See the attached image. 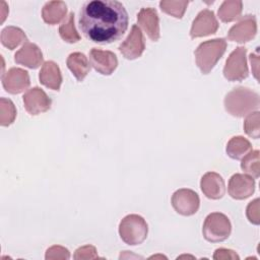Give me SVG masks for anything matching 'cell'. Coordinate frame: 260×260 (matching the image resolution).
Listing matches in <instances>:
<instances>
[{"mask_svg":"<svg viewBox=\"0 0 260 260\" xmlns=\"http://www.w3.org/2000/svg\"><path fill=\"white\" fill-rule=\"evenodd\" d=\"M81 32L86 39L101 45L118 41L128 28V13L116 0H91L79 11Z\"/></svg>","mask_w":260,"mask_h":260,"instance_id":"1","label":"cell"},{"mask_svg":"<svg viewBox=\"0 0 260 260\" xmlns=\"http://www.w3.org/2000/svg\"><path fill=\"white\" fill-rule=\"evenodd\" d=\"M260 105L259 95L250 88L239 86L231 90L224 98V108L228 113L235 117H244Z\"/></svg>","mask_w":260,"mask_h":260,"instance_id":"2","label":"cell"},{"mask_svg":"<svg viewBox=\"0 0 260 260\" xmlns=\"http://www.w3.org/2000/svg\"><path fill=\"white\" fill-rule=\"evenodd\" d=\"M226 49L223 39H214L201 43L195 51L196 64L203 74L209 73Z\"/></svg>","mask_w":260,"mask_h":260,"instance_id":"3","label":"cell"},{"mask_svg":"<svg viewBox=\"0 0 260 260\" xmlns=\"http://www.w3.org/2000/svg\"><path fill=\"white\" fill-rule=\"evenodd\" d=\"M148 226L144 218L138 214L125 216L119 224V234L123 242L135 246L141 244L147 237Z\"/></svg>","mask_w":260,"mask_h":260,"instance_id":"4","label":"cell"},{"mask_svg":"<svg viewBox=\"0 0 260 260\" xmlns=\"http://www.w3.org/2000/svg\"><path fill=\"white\" fill-rule=\"evenodd\" d=\"M232 232L230 219L222 213L213 212L207 215L203 223L202 233L205 240L216 243L222 242L229 238Z\"/></svg>","mask_w":260,"mask_h":260,"instance_id":"5","label":"cell"},{"mask_svg":"<svg viewBox=\"0 0 260 260\" xmlns=\"http://www.w3.org/2000/svg\"><path fill=\"white\" fill-rule=\"evenodd\" d=\"M246 53L245 47H238L231 53L223 68V75L228 80L240 81L248 76Z\"/></svg>","mask_w":260,"mask_h":260,"instance_id":"6","label":"cell"},{"mask_svg":"<svg viewBox=\"0 0 260 260\" xmlns=\"http://www.w3.org/2000/svg\"><path fill=\"white\" fill-rule=\"evenodd\" d=\"M199 196L191 189H179L172 196L174 209L182 215L189 216L197 212L199 208Z\"/></svg>","mask_w":260,"mask_h":260,"instance_id":"7","label":"cell"},{"mask_svg":"<svg viewBox=\"0 0 260 260\" xmlns=\"http://www.w3.org/2000/svg\"><path fill=\"white\" fill-rule=\"evenodd\" d=\"M144 49L145 43L143 35L138 25L134 24L132 25L127 39L119 46V51L126 59L134 60L141 56Z\"/></svg>","mask_w":260,"mask_h":260,"instance_id":"8","label":"cell"},{"mask_svg":"<svg viewBox=\"0 0 260 260\" xmlns=\"http://www.w3.org/2000/svg\"><path fill=\"white\" fill-rule=\"evenodd\" d=\"M218 28V22L213 11L204 9L199 12L192 23L190 36L192 39L215 34Z\"/></svg>","mask_w":260,"mask_h":260,"instance_id":"9","label":"cell"},{"mask_svg":"<svg viewBox=\"0 0 260 260\" xmlns=\"http://www.w3.org/2000/svg\"><path fill=\"white\" fill-rule=\"evenodd\" d=\"M256 31L257 24L255 16L246 15L231 27L228 34V39L237 43H246L255 37Z\"/></svg>","mask_w":260,"mask_h":260,"instance_id":"10","label":"cell"},{"mask_svg":"<svg viewBox=\"0 0 260 260\" xmlns=\"http://www.w3.org/2000/svg\"><path fill=\"white\" fill-rule=\"evenodd\" d=\"M51 100L46 92L39 87L28 89L23 95L24 108L30 115H39L51 108Z\"/></svg>","mask_w":260,"mask_h":260,"instance_id":"11","label":"cell"},{"mask_svg":"<svg viewBox=\"0 0 260 260\" xmlns=\"http://www.w3.org/2000/svg\"><path fill=\"white\" fill-rule=\"evenodd\" d=\"M229 194L234 199L242 200L250 197L255 190V181L251 176L235 174L229 181Z\"/></svg>","mask_w":260,"mask_h":260,"instance_id":"12","label":"cell"},{"mask_svg":"<svg viewBox=\"0 0 260 260\" xmlns=\"http://www.w3.org/2000/svg\"><path fill=\"white\" fill-rule=\"evenodd\" d=\"M28 72L20 68H11L2 76V84L9 93L16 94L22 92L29 86Z\"/></svg>","mask_w":260,"mask_h":260,"instance_id":"13","label":"cell"},{"mask_svg":"<svg viewBox=\"0 0 260 260\" xmlns=\"http://www.w3.org/2000/svg\"><path fill=\"white\" fill-rule=\"evenodd\" d=\"M89 60L92 67L103 75H111L118 65V59L113 52L95 48L90 50Z\"/></svg>","mask_w":260,"mask_h":260,"instance_id":"14","label":"cell"},{"mask_svg":"<svg viewBox=\"0 0 260 260\" xmlns=\"http://www.w3.org/2000/svg\"><path fill=\"white\" fill-rule=\"evenodd\" d=\"M137 21L151 41L156 42L159 39L158 16L154 8H141L137 14Z\"/></svg>","mask_w":260,"mask_h":260,"instance_id":"15","label":"cell"},{"mask_svg":"<svg viewBox=\"0 0 260 260\" xmlns=\"http://www.w3.org/2000/svg\"><path fill=\"white\" fill-rule=\"evenodd\" d=\"M14 60L17 64L36 69L43 62V54L37 45L24 42L23 46L15 53Z\"/></svg>","mask_w":260,"mask_h":260,"instance_id":"16","label":"cell"},{"mask_svg":"<svg viewBox=\"0 0 260 260\" xmlns=\"http://www.w3.org/2000/svg\"><path fill=\"white\" fill-rule=\"evenodd\" d=\"M200 187L209 199H219L224 195L225 186L222 177L215 172H208L201 178Z\"/></svg>","mask_w":260,"mask_h":260,"instance_id":"17","label":"cell"},{"mask_svg":"<svg viewBox=\"0 0 260 260\" xmlns=\"http://www.w3.org/2000/svg\"><path fill=\"white\" fill-rule=\"evenodd\" d=\"M40 81L46 87L59 90L62 83V75L58 65L53 61H47L43 64L40 71Z\"/></svg>","mask_w":260,"mask_h":260,"instance_id":"18","label":"cell"},{"mask_svg":"<svg viewBox=\"0 0 260 260\" xmlns=\"http://www.w3.org/2000/svg\"><path fill=\"white\" fill-rule=\"evenodd\" d=\"M67 6L63 1H50L45 4L42 10V17L48 24L54 25L60 22L66 15Z\"/></svg>","mask_w":260,"mask_h":260,"instance_id":"19","label":"cell"},{"mask_svg":"<svg viewBox=\"0 0 260 260\" xmlns=\"http://www.w3.org/2000/svg\"><path fill=\"white\" fill-rule=\"evenodd\" d=\"M67 67L78 81H82L90 70V65L84 54L75 52L67 58Z\"/></svg>","mask_w":260,"mask_h":260,"instance_id":"20","label":"cell"},{"mask_svg":"<svg viewBox=\"0 0 260 260\" xmlns=\"http://www.w3.org/2000/svg\"><path fill=\"white\" fill-rule=\"evenodd\" d=\"M226 153L234 159H242L248 152L252 150L249 140L242 136H235L226 144Z\"/></svg>","mask_w":260,"mask_h":260,"instance_id":"21","label":"cell"},{"mask_svg":"<svg viewBox=\"0 0 260 260\" xmlns=\"http://www.w3.org/2000/svg\"><path fill=\"white\" fill-rule=\"evenodd\" d=\"M26 37L24 32L15 26H7L1 32V43L4 47L13 50L17 46H19L23 41H25Z\"/></svg>","mask_w":260,"mask_h":260,"instance_id":"22","label":"cell"},{"mask_svg":"<svg viewBox=\"0 0 260 260\" xmlns=\"http://www.w3.org/2000/svg\"><path fill=\"white\" fill-rule=\"evenodd\" d=\"M242 1L228 0L222 2L218 9V17L223 22H231L237 19L242 12Z\"/></svg>","mask_w":260,"mask_h":260,"instance_id":"23","label":"cell"},{"mask_svg":"<svg viewBox=\"0 0 260 260\" xmlns=\"http://www.w3.org/2000/svg\"><path fill=\"white\" fill-rule=\"evenodd\" d=\"M60 37L67 43L73 44L80 40V36L78 35L75 25H74V14L69 13L65 18L63 23L59 27Z\"/></svg>","mask_w":260,"mask_h":260,"instance_id":"24","label":"cell"},{"mask_svg":"<svg viewBox=\"0 0 260 260\" xmlns=\"http://www.w3.org/2000/svg\"><path fill=\"white\" fill-rule=\"evenodd\" d=\"M241 168L245 173L250 175L252 178H259V150H251L250 152H248L242 158Z\"/></svg>","mask_w":260,"mask_h":260,"instance_id":"25","label":"cell"},{"mask_svg":"<svg viewBox=\"0 0 260 260\" xmlns=\"http://www.w3.org/2000/svg\"><path fill=\"white\" fill-rule=\"evenodd\" d=\"M16 116V110L10 100L1 98L0 100V124L2 126L10 125Z\"/></svg>","mask_w":260,"mask_h":260,"instance_id":"26","label":"cell"},{"mask_svg":"<svg viewBox=\"0 0 260 260\" xmlns=\"http://www.w3.org/2000/svg\"><path fill=\"white\" fill-rule=\"evenodd\" d=\"M159 6L164 12L176 18H182L188 6V1H160Z\"/></svg>","mask_w":260,"mask_h":260,"instance_id":"27","label":"cell"},{"mask_svg":"<svg viewBox=\"0 0 260 260\" xmlns=\"http://www.w3.org/2000/svg\"><path fill=\"white\" fill-rule=\"evenodd\" d=\"M259 121H260V115L258 111L248 114L244 122V130L247 133V135L255 139L259 138V131H260Z\"/></svg>","mask_w":260,"mask_h":260,"instance_id":"28","label":"cell"},{"mask_svg":"<svg viewBox=\"0 0 260 260\" xmlns=\"http://www.w3.org/2000/svg\"><path fill=\"white\" fill-rule=\"evenodd\" d=\"M69 257H70V253L66 248H64L62 246H56V245L50 247L47 250L46 256H45V258L47 260H51V259L67 260V259H69Z\"/></svg>","mask_w":260,"mask_h":260,"instance_id":"29","label":"cell"},{"mask_svg":"<svg viewBox=\"0 0 260 260\" xmlns=\"http://www.w3.org/2000/svg\"><path fill=\"white\" fill-rule=\"evenodd\" d=\"M74 259L81 260V259H96L99 258L96 254V250L91 245H86L83 247L78 248L74 253Z\"/></svg>","mask_w":260,"mask_h":260,"instance_id":"30","label":"cell"},{"mask_svg":"<svg viewBox=\"0 0 260 260\" xmlns=\"http://www.w3.org/2000/svg\"><path fill=\"white\" fill-rule=\"evenodd\" d=\"M247 217L250 222L259 224L260 222V211H259V199H255L249 203L247 207Z\"/></svg>","mask_w":260,"mask_h":260,"instance_id":"31","label":"cell"},{"mask_svg":"<svg viewBox=\"0 0 260 260\" xmlns=\"http://www.w3.org/2000/svg\"><path fill=\"white\" fill-rule=\"evenodd\" d=\"M213 259L215 260H225V259H240L239 255L233 251V250H230V249H224V248H220V249H217L215 252H214V255H213Z\"/></svg>","mask_w":260,"mask_h":260,"instance_id":"32","label":"cell"},{"mask_svg":"<svg viewBox=\"0 0 260 260\" xmlns=\"http://www.w3.org/2000/svg\"><path fill=\"white\" fill-rule=\"evenodd\" d=\"M250 62L252 66V71L255 78L258 80V64H259V56L258 54H251L250 55Z\"/></svg>","mask_w":260,"mask_h":260,"instance_id":"33","label":"cell"},{"mask_svg":"<svg viewBox=\"0 0 260 260\" xmlns=\"http://www.w3.org/2000/svg\"><path fill=\"white\" fill-rule=\"evenodd\" d=\"M1 4H2V11H1V22H3L4 21V19H5V17H6V12H5V10H7V7H6V4H5V2H1Z\"/></svg>","mask_w":260,"mask_h":260,"instance_id":"34","label":"cell"},{"mask_svg":"<svg viewBox=\"0 0 260 260\" xmlns=\"http://www.w3.org/2000/svg\"><path fill=\"white\" fill-rule=\"evenodd\" d=\"M150 258H166V257L162 255H156V256H151Z\"/></svg>","mask_w":260,"mask_h":260,"instance_id":"35","label":"cell"}]
</instances>
